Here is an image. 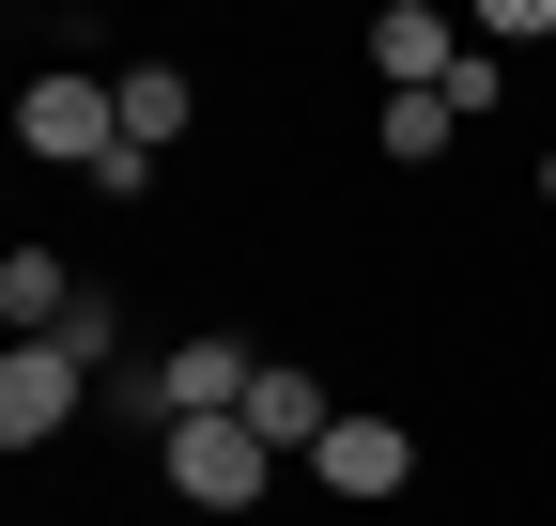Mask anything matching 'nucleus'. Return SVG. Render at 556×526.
Returning <instances> with one entry per match:
<instances>
[{
	"instance_id": "obj_2",
	"label": "nucleus",
	"mask_w": 556,
	"mask_h": 526,
	"mask_svg": "<svg viewBox=\"0 0 556 526\" xmlns=\"http://www.w3.org/2000/svg\"><path fill=\"white\" fill-rule=\"evenodd\" d=\"M263 480H278V449H263L248 418H170V496H186V511H248Z\"/></svg>"
},
{
	"instance_id": "obj_9",
	"label": "nucleus",
	"mask_w": 556,
	"mask_h": 526,
	"mask_svg": "<svg viewBox=\"0 0 556 526\" xmlns=\"http://www.w3.org/2000/svg\"><path fill=\"white\" fill-rule=\"evenodd\" d=\"M186 109H201V93H186V62H124V155H170V140H186Z\"/></svg>"
},
{
	"instance_id": "obj_8",
	"label": "nucleus",
	"mask_w": 556,
	"mask_h": 526,
	"mask_svg": "<svg viewBox=\"0 0 556 526\" xmlns=\"http://www.w3.org/2000/svg\"><path fill=\"white\" fill-rule=\"evenodd\" d=\"M0 310H16V341H62V310H78V263H62V248H0Z\"/></svg>"
},
{
	"instance_id": "obj_10",
	"label": "nucleus",
	"mask_w": 556,
	"mask_h": 526,
	"mask_svg": "<svg viewBox=\"0 0 556 526\" xmlns=\"http://www.w3.org/2000/svg\"><path fill=\"white\" fill-rule=\"evenodd\" d=\"M448 140H464V109H448V93H387V171L448 155Z\"/></svg>"
},
{
	"instance_id": "obj_6",
	"label": "nucleus",
	"mask_w": 556,
	"mask_h": 526,
	"mask_svg": "<svg viewBox=\"0 0 556 526\" xmlns=\"http://www.w3.org/2000/svg\"><path fill=\"white\" fill-rule=\"evenodd\" d=\"M155 387H170V418H248L263 356H248V341H170V356H155Z\"/></svg>"
},
{
	"instance_id": "obj_7",
	"label": "nucleus",
	"mask_w": 556,
	"mask_h": 526,
	"mask_svg": "<svg viewBox=\"0 0 556 526\" xmlns=\"http://www.w3.org/2000/svg\"><path fill=\"white\" fill-rule=\"evenodd\" d=\"M248 434H263V449H325V434H340V403H325V372H294V356H263V387H248Z\"/></svg>"
},
{
	"instance_id": "obj_3",
	"label": "nucleus",
	"mask_w": 556,
	"mask_h": 526,
	"mask_svg": "<svg viewBox=\"0 0 556 526\" xmlns=\"http://www.w3.org/2000/svg\"><path fill=\"white\" fill-rule=\"evenodd\" d=\"M78 403H93V356L78 341H16V356H0V449H47Z\"/></svg>"
},
{
	"instance_id": "obj_11",
	"label": "nucleus",
	"mask_w": 556,
	"mask_h": 526,
	"mask_svg": "<svg viewBox=\"0 0 556 526\" xmlns=\"http://www.w3.org/2000/svg\"><path fill=\"white\" fill-rule=\"evenodd\" d=\"M541 202H556V155H541Z\"/></svg>"
},
{
	"instance_id": "obj_1",
	"label": "nucleus",
	"mask_w": 556,
	"mask_h": 526,
	"mask_svg": "<svg viewBox=\"0 0 556 526\" xmlns=\"http://www.w3.org/2000/svg\"><path fill=\"white\" fill-rule=\"evenodd\" d=\"M16 140L109 186V171H124V78H93V62H31V93H16Z\"/></svg>"
},
{
	"instance_id": "obj_4",
	"label": "nucleus",
	"mask_w": 556,
	"mask_h": 526,
	"mask_svg": "<svg viewBox=\"0 0 556 526\" xmlns=\"http://www.w3.org/2000/svg\"><path fill=\"white\" fill-rule=\"evenodd\" d=\"M371 62H387V93H448L464 78V32L433 16V0H387V16H371Z\"/></svg>"
},
{
	"instance_id": "obj_5",
	"label": "nucleus",
	"mask_w": 556,
	"mask_h": 526,
	"mask_svg": "<svg viewBox=\"0 0 556 526\" xmlns=\"http://www.w3.org/2000/svg\"><path fill=\"white\" fill-rule=\"evenodd\" d=\"M309 465H325V496H356V511H371V496H402V480H417V434H402V418H340Z\"/></svg>"
}]
</instances>
